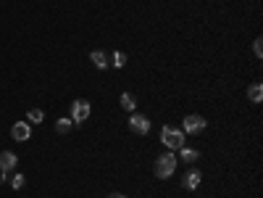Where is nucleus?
<instances>
[{"instance_id": "nucleus-17", "label": "nucleus", "mask_w": 263, "mask_h": 198, "mask_svg": "<svg viewBox=\"0 0 263 198\" xmlns=\"http://www.w3.org/2000/svg\"><path fill=\"white\" fill-rule=\"evenodd\" d=\"M124 64H127V56H124V53H113V66H124Z\"/></svg>"}, {"instance_id": "nucleus-13", "label": "nucleus", "mask_w": 263, "mask_h": 198, "mask_svg": "<svg viewBox=\"0 0 263 198\" xmlns=\"http://www.w3.org/2000/svg\"><path fill=\"white\" fill-rule=\"evenodd\" d=\"M71 127H74L71 116H69V119H58V125H55V130H58L61 135H69V132H71Z\"/></svg>"}, {"instance_id": "nucleus-3", "label": "nucleus", "mask_w": 263, "mask_h": 198, "mask_svg": "<svg viewBox=\"0 0 263 198\" xmlns=\"http://www.w3.org/2000/svg\"><path fill=\"white\" fill-rule=\"evenodd\" d=\"M203 130H206V119L200 116V114L184 116V130H182V132H187V135H200Z\"/></svg>"}, {"instance_id": "nucleus-10", "label": "nucleus", "mask_w": 263, "mask_h": 198, "mask_svg": "<svg viewBox=\"0 0 263 198\" xmlns=\"http://www.w3.org/2000/svg\"><path fill=\"white\" fill-rule=\"evenodd\" d=\"M247 98H250L253 103H260L263 101V87L255 82V85H250V90H247Z\"/></svg>"}, {"instance_id": "nucleus-2", "label": "nucleus", "mask_w": 263, "mask_h": 198, "mask_svg": "<svg viewBox=\"0 0 263 198\" xmlns=\"http://www.w3.org/2000/svg\"><path fill=\"white\" fill-rule=\"evenodd\" d=\"M161 143H163L166 148L177 151V148L184 145V132L177 130V127H163V130H161Z\"/></svg>"}, {"instance_id": "nucleus-1", "label": "nucleus", "mask_w": 263, "mask_h": 198, "mask_svg": "<svg viewBox=\"0 0 263 198\" xmlns=\"http://www.w3.org/2000/svg\"><path fill=\"white\" fill-rule=\"evenodd\" d=\"M177 169V156L174 154H163L156 159V166H153V172H156V177L166 180V177H171Z\"/></svg>"}, {"instance_id": "nucleus-18", "label": "nucleus", "mask_w": 263, "mask_h": 198, "mask_svg": "<svg viewBox=\"0 0 263 198\" xmlns=\"http://www.w3.org/2000/svg\"><path fill=\"white\" fill-rule=\"evenodd\" d=\"M108 198H127V195H121V193H111V195H108Z\"/></svg>"}, {"instance_id": "nucleus-4", "label": "nucleus", "mask_w": 263, "mask_h": 198, "mask_svg": "<svg viewBox=\"0 0 263 198\" xmlns=\"http://www.w3.org/2000/svg\"><path fill=\"white\" fill-rule=\"evenodd\" d=\"M87 116H90V103L87 101H74L71 103V121L74 125H82V121H87Z\"/></svg>"}, {"instance_id": "nucleus-9", "label": "nucleus", "mask_w": 263, "mask_h": 198, "mask_svg": "<svg viewBox=\"0 0 263 198\" xmlns=\"http://www.w3.org/2000/svg\"><path fill=\"white\" fill-rule=\"evenodd\" d=\"M90 58H92V64H95L98 69H105V66H108V61H105L108 56H105L103 51H92V53H90Z\"/></svg>"}, {"instance_id": "nucleus-6", "label": "nucleus", "mask_w": 263, "mask_h": 198, "mask_svg": "<svg viewBox=\"0 0 263 198\" xmlns=\"http://www.w3.org/2000/svg\"><path fill=\"white\" fill-rule=\"evenodd\" d=\"M29 135H32V130H29L26 121H16V125L11 127V138L13 140H29Z\"/></svg>"}, {"instance_id": "nucleus-5", "label": "nucleus", "mask_w": 263, "mask_h": 198, "mask_svg": "<svg viewBox=\"0 0 263 198\" xmlns=\"http://www.w3.org/2000/svg\"><path fill=\"white\" fill-rule=\"evenodd\" d=\"M129 130H132V132H137V135L150 132V119H148V116H142V114H132V119H129Z\"/></svg>"}, {"instance_id": "nucleus-15", "label": "nucleus", "mask_w": 263, "mask_h": 198, "mask_svg": "<svg viewBox=\"0 0 263 198\" xmlns=\"http://www.w3.org/2000/svg\"><path fill=\"white\" fill-rule=\"evenodd\" d=\"M11 188H24V175H13V180H11Z\"/></svg>"}, {"instance_id": "nucleus-7", "label": "nucleus", "mask_w": 263, "mask_h": 198, "mask_svg": "<svg viewBox=\"0 0 263 198\" xmlns=\"http://www.w3.org/2000/svg\"><path fill=\"white\" fill-rule=\"evenodd\" d=\"M200 182H203V175H200V169H190L187 175H184V182H182V185L187 188V190H195Z\"/></svg>"}, {"instance_id": "nucleus-8", "label": "nucleus", "mask_w": 263, "mask_h": 198, "mask_svg": "<svg viewBox=\"0 0 263 198\" xmlns=\"http://www.w3.org/2000/svg\"><path fill=\"white\" fill-rule=\"evenodd\" d=\"M16 154H13V151H3V154H0V172H8V169H13V166H16Z\"/></svg>"}, {"instance_id": "nucleus-16", "label": "nucleus", "mask_w": 263, "mask_h": 198, "mask_svg": "<svg viewBox=\"0 0 263 198\" xmlns=\"http://www.w3.org/2000/svg\"><path fill=\"white\" fill-rule=\"evenodd\" d=\"M253 53H255V58H263V42H260V37L253 42Z\"/></svg>"}, {"instance_id": "nucleus-14", "label": "nucleus", "mask_w": 263, "mask_h": 198, "mask_svg": "<svg viewBox=\"0 0 263 198\" xmlns=\"http://www.w3.org/2000/svg\"><path fill=\"white\" fill-rule=\"evenodd\" d=\"M26 119H29V121H35V125H40V121L45 119V114H42L40 109H32V111L26 114Z\"/></svg>"}, {"instance_id": "nucleus-12", "label": "nucleus", "mask_w": 263, "mask_h": 198, "mask_svg": "<svg viewBox=\"0 0 263 198\" xmlns=\"http://www.w3.org/2000/svg\"><path fill=\"white\" fill-rule=\"evenodd\" d=\"M121 109H127V111H132L134 109V106H137V101H134V95L132 93H121Z\"/></svg>"}, {"instance_id": "nucleus-11", "label": "nucleus", "mask_w": 263, "mask_h": 198, "mask_svg": "<svg viewBox=\"0 0 263 198\" xmlns=\"http://www.w3.org/2000/svg\"><path fill=\"white\" fill-rule=\"evenodd\" d=\"M182 159L192 164V161L200 159V151H197V148H184V145H182Z\"/></svg>"}]
</instances>
